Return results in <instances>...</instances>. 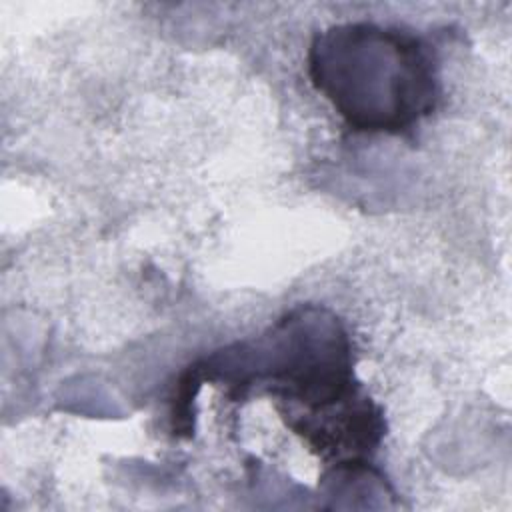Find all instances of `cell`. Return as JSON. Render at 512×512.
Segmentation results:
<instances>
[{"instance_id":"cell-1","label":"cell","mask_w":512,"mask_h":512,"mask_svg":"<svg viewBox=\"0 0 512 512\" xmlns=\"http://www.w3.org/2000/svg\"><path fill=\"white\" fill-rule=\"evenodd\" d=\"M342 322L322 306H298L256 338L236 342L190 366L174 398V430L190 432V400L204 380L234 398L264 392L278 410L314 408L360 386Z\"/></svg>"},{"instance_id":"cell-2","label":"cell","mask_w":512,"mask_h":512,"mask_svg":"<svg viewBox=\"0 0 512 512\" xmlns=\"http://www.w3.org/2000/svg\"><path fill=\"white\" fill-rule=\"evenodd\" d=\"M314 88L356 132L404 134L434 112L438 60L418 36L372 22L332 24L308 50Z\"/></svg>"},{"instance_id":"cell-3","label":"cell","mask_w":512,"mask_h":512,"mask_svg":"<svg viewBox=\"0 0 512 512\" xmlns=\"http://www.w3.org/2000/svg\"><path fill=\"white\" fill-rule=\"evenodd\" d=\"M280 414L314 454L332 464L366 460L378 448L386 428L380 406L362 386L326 404L288 408Z\"/></svg>"}]
</instances>
